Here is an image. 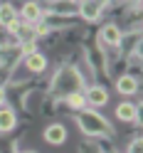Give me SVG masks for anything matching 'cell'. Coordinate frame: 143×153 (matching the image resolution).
<instances>
[{"label": "cell", "instance_id": "cell-1", "mask_svg": "<svg viewBox=\"0 0 143 153\" xmlns=\"http://www.w3.org/2000/svg\"><path fill=\"white\" fill-rule=\"evenodd\" d=\"M77 123H79V128L87 133V136H109L111 133L109 121L96 111H82L77 116Z\"/></svg>", "mask_w": 143, "mask_h": 153}, {"label": "cell", "instance_id": "cell-2", "mask_svg": "<svg viewBox=\"0 0 143 153\" xmlns=\"http://www.w3.org/2000/svg\"><path fill=\"white\" fill-rule=\"evenodd\" d=\"M79 84H82V76L77 74V69H74V67H67V69H62L59 76L54 79V87H57V89L67 87V94H72L74 89L79 87Z\"/></svg>", "mask_w": 143, "mask_h": 153}, {"label": "cell", "instance_id": "cell-3", "mask_svg": "<svg viewBox=\"0 0 143 153\" xmlns=\"http://www.w3.org/2000/svg\"><path fill=\"white\" fill-rule=\"evenodd\" d=\"M101 10H104V7L96 3V0H82V3H79V15L87 22H96L101 17Z\"/></svg>", "mask_w": 143, "mask_h": 153}, {"label": "cell", "instance_id": "cell-4", "mask_svg": "<svg viewBox=\"0 0 143 153\" xmlns=\"http://www.w3.org/2000/svg\"><path fill=\"white\" fill-rule=\"evenodd\" d=\"M44 141L50 143V146H62L67 141V128L62 123H50V126L44 128Z\"/></svg>", "mask_w": 143, "mask_h": 153}, {"label": "cell", "instance_id": "cell-5", "mask_svg": "<svg viewBox=\"0 0 143 153\" xmlns=\"http://www.w3.org/2000/svg\"><path fill=\"white\" fill-rule=\"evenodd\" d=\"M17 40H20V45H27V42H32L35 40V32H32V25H27V22H20V20H15L10 27H7Z\"/></svg>", "mask_w": 143, "mask_h": 153}, {"label": "cell", "instance_id": "cell-6", "mask_svg": "<svg viewBox=\"0 0 143 153\" xmlns=\"http://www.w3.org/2000/svg\"><path fill=\"white\" fill-rule=\"evenodd\" d=\"M25 67L30 69L32 74H40V72H44L47 69V57L42 54V52H30V54H25Z\"/></svg>", "mask_w": 143, "mask_h": 153}, {"label": "cell", "instance_id": "cell-7", "mask_svg": "<svg viewBox=\"0 0 143 153\" xmlns=\"http://www.w3.org/2000/svg\"><path fill=\"white\" fill-rule=\"evenodd\" d=\"M84 99L91 106H104V104H109V91L104 87H89L87 94H84Z\"/></svg>", "mask_w": 143, "mask_h": 153}, {"label": "cell", "instance_id": "cell-8", "mask_svg": "<svg viewBox=\"0 0 143 153\" xmlns=\"http://www.w3.org/2000/svg\"><path fill=\"white\" fill-rule=\"evenodd\" d=\"M116 116H119V121H126V123L138 121V109H136V104H131V101L119 104V106H116Z\"/></svg>", "mask_w": 143, "mask_h": 153}, {"label": "cell", "instance_id": "cell-9", "mask_svg": "<svg viewBox=\"0 0 143 153\" xmlns=\"http://www.w3.org/2000/svg\"><path fill=\"white\" fill-rule=\"evenodd\" d=\"M99 40H101L104 45H109V47H119V45H121V30H119L116 25H106V27L101 30Z\"/></svg>", "mask_w": 143, "mask_h": 153}, {"label": "cell", "instance_id": "cell-10", "mask_svg": "<svg viewBox=\"0 0 143 153\" xmlns=\"http://www.w3.org/2000/svg\"><path fill=\"white\" fill-rule=\"evenodd\" d=\"M20 17H22V22L35 25V22H40L42 10H40V5H37V3H25V5H22V10H20Z\"/></svg>", "mask_w": 143, "mask_h": 153}, {"label": "cell", "instance_id": "cell-11", "mask_svg": "<svg viewBox=\"0 0 143 153\" xmlns=\"http://www.w3.org/2000/svg\"><path fill=\"white\" fill-rule=\"evenodd\" d=\"M116 89L123 94V97H131V94H136V91H138V82H136V76H121V79L116 82Z\"/></svg>", "mask_w": 143, "mask_h": 153}, {"label": "cell", "instance_id": "cell-12", "mask_svg": "<svg viewBox=\"0 0 143 153\" xmlns=\"http://www.w3.org/2000/svg\"><path fill=\"white\" fill-rule=\"evenodd\" d=\"M15 20H17V10H15V7H13L10 3L0 5V25H3V27H10Z\"/></svg>", "mask_w": 143, "mask_h": 153}, {"label": "cell", "instance_id": "cell-13", "mask_svg": "<svg viewBox=\"0 0 143 153\" xmlns=\"http://www.w3.org/2000/svg\"><path fill=\"white\" fill-rule=\"evenodd\" d=\"M15 128V114L10 109H0V133H7Z\"/></svg>", "mask_w": 143, "mask_h": 153}, {"label": "cell", "instance_id": "cell-14", "mask_svg": "<svg viewBox=\"0 0 143 153\" xmlns=\"http://www.w3.org/2000/svg\"><path fill=\"white\" fill-rule=\"evenodd\" d=\"M67 106H69V109H84V106H87V99H84V94H82V91H72V94H67Z\"/></svg>", "mask_w": 143, "mask_h": 153}, {"label": "cell", "instance_id": "cell-15", "mask_svg": "<svg viewBox=\"0 0 143 153\" xmlns=\"http://www.w3.org/2000/svg\"><path fill=\"white\" fill-rule=\"evenodd\" d=\"M32 32L35 35H47V32H50V25H47V22H35Z\"/></svg>", "mask_w": 143, "mask_h": 153}, {"label": "cell", "instance_id": "cell-16", "mask_svg": "<svg viewBox=\"0 0 143 153\" xmlns=\"http://www.w3.org/2000/svg\"><path fill=\"white\" fill-rule=\"evenodd\" d=\"M126 153H141V138H133L131 141V146H128V151Z\"/></svg>", "mask_w": 143, "mask_h": 153}, {"label": "cell", "instance_id": "cell-17", "mask_svg": "<svg viewBox=\"0 0 143 153\" xmlns=\"http://www.w3.org/2000/svg\"><path fill=\"white\" fill-rule=\"evenodd\" d=\"M3 104H5V89L0 87V106H3Z\"/></svg>", "mask_w": 143, "mask_h": 153}, {"label": "cell", "instance_id": "cell-18", "mask_svg": "<svg viewBox=\"0 0 143 153\" xmlns=\"http://www.w3.org/2000/svg\"><path fill=\"white\" fill-rule=\"evenodd\" d=\"M96 3H99V5L104 7V5H109V0H96Z\"/></svg>", "mask_w": 143, "mask_h": 153}, {"label": "cell", "instance_id": "cell-19", "mask_svg": "<svg viewBox=\"0 0 143 153\" xmlns=\"http://www.w3.org/2000/svg\"><path fill=\"white\" fill-rule=\"evenodd\" d=\"M47 3H57V0H47Z\"/></svg>", "mask_w": 143, "mask_h": 153}, {"label": "cell", "instance_id": "cell-20", "mask_svg": "<svg viewBox=\"0 0 143 153\" xmlns=\"http://www.w3.org/2000/svg\"><path fill=\"white\" fill-rule=\"evenodd\" d=\"M74 3H82V0H74Z\"/></svg>", "mask_w": 143, "mask_h": 153}, {"label": "cell", "instance_id": "cell-21", "mask_svg": "<svg viewBox=\"0 0 143 153\" xmlns=\"http://www.w3.org/2000/svg\"><path fill=\"white\" fill-rule=\"evenodd\" d=\"M27 153H35V151H27Z\"/></svg>", "mask_w": 143, "mask_h": 153}]
</instances>
